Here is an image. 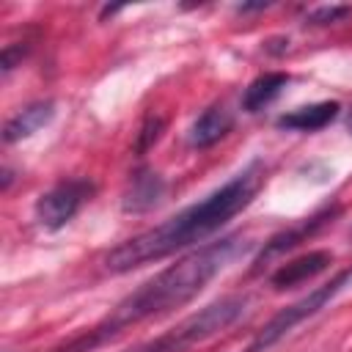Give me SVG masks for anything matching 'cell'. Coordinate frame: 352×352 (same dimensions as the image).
<instances>
[{"instance_id": "1", "label": "cell", "mask_w": 352, "mask_h": 352, "mask_svg": "<svg viewBox=\"0 0 352 352\" xmlns=\"http://www.w3.org/2000/svg\"><path fill=\"white\" fill-rule=\"evenodd\" d=\"M248 248H250V242L242 234H228L217 242H209V245L187 253L184 258L165 267L143 286H138L132 294H126L99 324H94L88 333H82L80 338L69 341L66 346H60L55 352H88L129 324L170 314L173 308H182Z\"/></svg>"}, {"instance_id": "2", "label": "cell", "mask_w": 352, "mask_h": 352, "mask_svg": "<svg viewBox=\"0 0 352 352\" xmlns=\"http://www.w3.org/2000/svg\"><path fill=\"white\" fill-rule=\"evenodd\" d=\"M264 182V168L258 160L245 165L236 176H231L226 184L212 190L206 198L184 206L165 223L146 228L126 242L116 245L104 256V267L110 272H129L143 264L160 261L165 256H173L184 248H192L220 231L231 217H236L242 209H248Z\"/></svg>"}, {"instance_id": "3", "label": "cell", "mask_w": 352, "mask_h": 352, "mask_svg": "<svg viewBox=\"0 0 352 352\" xmlns=\"http://www.w3.org/2000/svg\"><path fill=\"white\" fill-rule=\"evenodd\" d=\"M248 308V297H239V294H231V297H220L214 302H209L206 308L190 314L187 319H182L176 327H170L168 333L135 346V349H126V352H187L190 346L223 333L226 327H231Z\"/></svg>"}, {"instance_id": "4", "label": "cell", "mask_w": 352, "mask_h": 352, "mask_svg": "<svg viewBox=\"0 0 352 352\" xmlns=\"http://www.w3.org/2000/svg\"><path fill=\"white\" fill-rule=\"evenodd\" d=\"M349 286H352V267H349V270H341L338 275H333L327 283L316 286L314 292H308V294L300 297L297 302L280 308V311L256 333V338L250 341V346H248L245 352H264V349H270V346L278 344L286 333H292L300 322H305L308 316H314V314H319L324 305H330V302H333L344 289H349Z\"/></svg>"}, {"instance_id": "5", "label": "cell", "mask_w": 352, "mask_h": 352, "mask_svg": "<svg viewBox=\"0 0 352 352\" xmlns=\"http://www.w3.org/2000/svg\"><path fill=\"white\" fill-rule=\"evenodd\" d=\"M94 190H96L94 182L80 179V176L58 182L55 187H50L47 192L38 195V201H36V220L44 228H50V231L63 228L82 209V204L91 201Z\"/></svg>"}, {"instance_id": "6", "label": "cell", "mask_w": 352, "mask_h": 352, "mask_svg": "<svg viewBox=\"0 0 352 352\" xmlns=\"http://www.w3.org/2000/svg\"><path fill=\"white\" fill-rule=\"evenodd\" d=\"M338 212H341V206L338 204H333V206H324V209H319V212H314L311 217H305V220H300L297 226H292V228H286V231H280V234H275L264 248H261V253L256 256V267H261L264 261H270L272 256H280V253H286V250H292V248H297L300 242H308L314 234H319L327 223H333L336 217H338Z\"/></svg>"}, {"instance_id": "7", "label": "cell", "mask_w": 352, "mask_h": 352, "mask_svg": "<svg viewBox=\"0 0 352 352\" xmlns=\"http://www.w3.org/2000/svg\"><path fill=\"white\" fill-rule=\"evenodd\" d=\"M165 195V179L151 170V168H138L124 190V198H121V206L124 212H146V209H154Z\"/></svg>"}, {"instance_id": "8", "label": "cell", "mask_w": 352, "mask_h": 352, "mask_svg": "<svg viewBox=\"0 0 352 352\" xmlns=\"http://www.w3.org/2000/svg\"><path fill=\"white\" fill-rule=\"evenodd\" d=\"M52 118H55V102H52V99L30 102V104H25L22 110H16V113L3 124V140H6V143L25 140V138L36 135L38 129H44Z\"/></svg>"}, {"instance_id": "9", "label": "cell", "mask_w": 352, "mask_h": 352, "mask_svg": "<svg viewBox=\"0 0 352 352\" xmlns=\"http://www.w3.org/2000/svg\"><path fill=\"white\" fill-rule=\"evenodd\" d=\"M338 113H341V104L336 99L314 102V104L297 107L292 113H283L275 121V126L278 129H286V132H316V129H324L330 121H336Z\"/></svg>"}, {"instance_id": "10", "label": "cell", "mask_w": 352, "mask_h": 352, "mask_svg": "<svg viewBox=\"0 0 352 352\" xmlns=\"http://www.w3.org/2000/svg\"><path fill=\"white\" fill-rule=\"evenodd\" d=\"M330 264H333V256H330L327 250H311V253H305V256H297V258L280 264V267L270 275V283H272L275 289H292V286H297V283H302V280H308V278L324 272Z\"/></svg>"}, {"instance_id": "11", "label": "cell", "mask_w": 352, "mask_h": 352, "mask_svg": "<svg viewBox=\"0 0 352 352\" xmlns=\"http://www.w3.org/2000/svg\"><path fill=\"white\" fill-rule=\"evenodd\" d=\"M231 126H234L231 110H228L226 104H212V107H206V110L192 121L187 140H190L192 148H209V146H214L217 140H223V138L231 132Z\"/></svg>"}, {"instance_id": "12", "label": "cell", "mask_w": 352, "mask_h": 352, "mask_svg": "<svg viewBox=\"0 0 352 352\" xmlns=\"http://www.w3.org/2000/svg\"><path fill=\"white\" fill-rule=\"evenodd\" d=\"M286 85H289V74H286V72H267V74L256 77V80L245 88V94H242V110H245V113H258V110H264L267 104H272V102L283 94Z\"/></svg>"}, {"instance_id": "13", "label": "cell", "mask_w": 352, "mask_h": 352, "mask_svg": "<svg viewBox=\"0 0 352 352\" xmlns=\"http://www.w3.org/2000/svg\"><path fill=\"white\" fill-rule=\"evenodd\" d=\"M162 126H165V121L160 118V116H148L146 121H143V126H140V132H138V143H135V151L138 154H146L157 140H160V135H162Z\"/></svg>"}, {"instance_id": "14", "label": "cell", "mask_w": 352, "mask_h": 352, "mask_svg": "<svg viewBox=\"0 0 352 352\" xmlns=\"http://www.w3.org/2000/svg\"><path fill=\"white\" fill-rule=\"evenodd\" d=\"M346 14H352L349 6H322V8H316V11L308 14V22L311 25H333V22L344 19Z\"/></svg>"}, {"instance_id": "15", "label": "cell", "mask_w": 352, "mask_h": 352, "mask_svg": "<svg viewBox=\"0 0 352 352\" xmlns=\"http://www.w3.org/2000/svg\"><path fill=\"white\" fill-rule=\"evenodd\" d=\"M25 52H28V47H22V44H6V50H3V72L8 74L22 60Z\"/></svg>"}, {"instance_id": "16", "label": "cell", "mask_w": 352, "mask_h": 352, "mask_svg": "<svg viewBox=\"0 0 352 352\" xmlns=\"http://www.w3.org/2000/svg\"><path fill=\"white\" fill-rule=\"evenodd\" d=\"M11 179H14V176H11V170H8V168H3V190H8Z\"/></svg>"}, {"instance_id": "17", "label": "cell", "mask_w": 352, "mask_h": 352, "mask_svg": "<svg viewBox=\"0 0 352 352\" xmlns=\"http://www.w3.org/2000/svg\"><path fill=\"white\" fill-rule=\"evenodd\" d=\"M346 129L352 132V110H349V116H346Z\"/></svg>"}]
</instances>
